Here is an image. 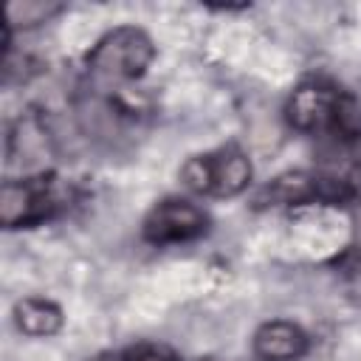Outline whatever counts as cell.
<instances>
[{
  "label": "cell",
  "mask_w": 361,
  "mask_h": 361,
  "mask_svg": "<svg viewBox=\"0 0 361 361\" xmlns=\"http://www.w3.org/2000/svg\"><path fill=\"white\" fill-rule=\"evenodd\" d=\"M288 121L299 133H341L355 138L361 133V107L327 85H302L288 102Z\"/></svg>",
  "instance_id": "obj_1"
},
{
  "label": "cell",
  "mask_w": 361,
  "mask_h": 361,
  "mask_svg": "<svg viewBox=\"0 0 361 361\" xmlns=\"http://www.w3.org/2000/svg\"><path fill=\"white\" fill-rule=\"evenodd\" d=\"M155 56L152 39L133 25L113 28L104 34L96 48L87 54V68L104 79V82H124V79H138Z\"/></svg>",
  "instance_id": "obj_2"
},
{
  "label": "cell",
  "mask_w": 361,
  "mask_h": 361,
  "mask_svg": "<svg viewBox=\"0 0 361 361\" xmlns=\"http://www.w3.org/2000/svg\"><path fill=\"white\" fill-rule=\"evenodd\" d=\"M180 178L189 189L200 195H214V197H231L240 195L248 180H251V164L248 158L234 149H217L212 155H195L183 164Z\"/></svg>",
  "instance_id": "obj_3"
},
{
  "label": "cell",
  "mask_w": 361,
  "mask_h": 361,
  "mask_svg": "<svg viewBox=\"0 0 361 361\" xmlns=\"http://www.w3.org/2000/svg\"><path fill=\"white\" fill-rule=\"evenodd\" d=\"M56 206L54 183L48 178H25V180H6L0 189V223L6 228L34 226L45 220Z\"/></svg>",
  "instance_id": "obj_4"
},
{
  "label": "cell",
  "mask_w": 361,
  "mask_h": 361,
  "mask_svg": "<svg viewBox=\"0 0 361 361\" xmlns=\"http://www.w3.org/2000/svg\"><path fill=\"white\" fill-rule=\"evenodd\" d=\"M209 217L203 209H197L189 200H164L158 203L147 223H144V237L149 243H183V240H195L206 231Z\"/></svg>",
  "instance_id": "obj_5"
},
{
  "label": "cell",
  "mask_w": 361,
  "mask_h": 361,
  "mask_svg": "<svg viewBox=\"0 0 361 361\" xmlns=\"http://www.w3.org/2000/svg\"><path fill=\"white\" fill-rule=\"evenodd\" d=\"M307 333L285 319L265 322L254 333V355L259 361H299L307 353Z\"/></svg>",
  "instance_id": "obj_6"
},
{
  "label": "cell",
  "mask_w": 361,
  "mask_h": 361,
  "mask_svg": "<svg viewBox=\"0 0 361 361\" xmlns=\"http://www.w3.org/2000/svg\"><path fill=\"white\" fill-rule=\"evenodd\" d=\"M14 322L25 336L48 338L62 327V310L48 299L28 296L14 305Z\"/></svg>",
  "instance_id": "obj_7"
},
{
  "label": "cell",
  "mask_w": 361,
  "mask_h": 361,
  "mask_svg": "<svg viewBox=\"0 0 361 361\" xmlns=\"http://www.w3.org/2000/svg\"><path fill=\"white\" fill-rule=\"evenodd\" d=\"M48 138H45V127L39 124L37 116H25L17 121L11 141H8V158L14 164H34L45 155Z\"/></svg>",
  "instance_id": "obj_8"
},
{
  "label": "cell",
  "mask_w": 361,
  "mask_h": 361,
  "mask_svg": "<svg viewBox=\"0 0 361 361\" xmlns=\"http://www.w3.org/2000/svg\"><path fill=\"white\" fill-rule=\"evenodd\" d=\"M62 6L51 0H11L6 14H8V28H34L45 20H51Z\"/></svg>",
  "instance_id": "obj_9"
},
{
  "label": "cell",
  "mask_w": 361,
  "mask_h": 361,
  "mask_svg": "<svg viewBox=\"0 0 361 361\" xmlns=\"http://www.w3.org/2000/svg\"><path fill=\"white\" fill-rule=\"evenodd\" d=\"M121 361H180V358H178L175 350H169V347H164V344H149V341H147V344L130 347Z\"/></svg>",
  "instance_id": "obj_10"
},
{
  "label": "cell",
  "mask_w": 361,
  "mask_h": 361,
  "mask_svg": "<svg viewBox=\"0 0 361 361\" xmlns=\"http://www.w3.org/2000/svg\"><path fill=\"white\" fill-rule=\"evenodd\" d=\"M96 361H121V358H96Z\"/></svg>",
  "instance_id": "obj_11"
},
{
  "label": "cell",
  "mask_w": 361,
  "mask_h": 361,
  "mask_svg": "<svg viewBox=\"0 0 361 361\" xmlns=\"http://www.w3.org/2000/svg\"><path fill=\"white\" fill-rule=\"evenodd\" d=\"M203 361H212V358H203Z\"/></svg>",
  "instance_id": "obj_12"
}]
</instances>
